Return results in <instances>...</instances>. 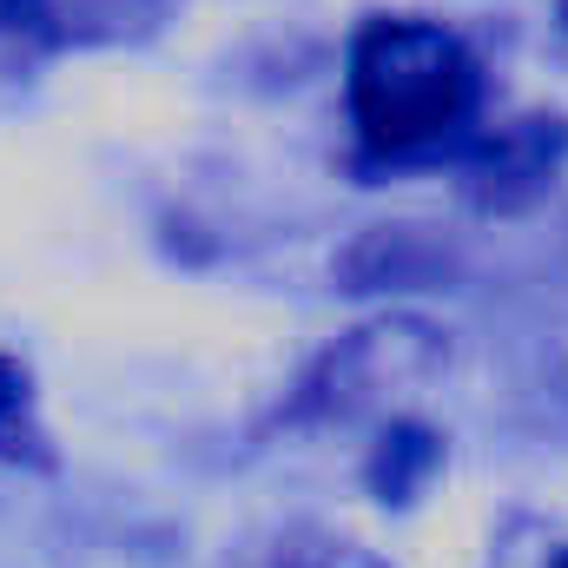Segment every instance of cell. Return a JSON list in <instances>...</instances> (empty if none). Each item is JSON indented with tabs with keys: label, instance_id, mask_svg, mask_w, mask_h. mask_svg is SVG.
<instances>
[{
	"label": "cell",
	"instance_id": "4",
	"mask_svg": "<svg viewBox=\"0 0 568 568\" xmlns=\"http://www.w3.org/2000/svg\"><path fill=\"white\" fill-rule=\"evenodd\" d=\"M0 463L53 469V443H47L40 410H33V384L13 357H0Z\"/></svg>",
	"mask_w": 568,
	"mask_h": 568
},
{
	"label": "cell",
	"instance_id": "6",
	"mask_svg": "<svg viewBox=\"0 0 568 568\" xmlns=\"http://www.w3.org/2000/svg\"><path fill=\"white\" fill-rule=\"evenodd\" d=\"M60 0H0V33H53Z\"/></svg>",
	"mask_w": 568,
	"mask_h": 568
},
{
	"label": "cell",
	"instance_id": "1",
	"mask_svg": "<svg viewBox=\"0 0 568 568\" xmlns=\"http://www.w3.org/2000/svg\"><path fill=\"white\" fill-rule=\"evenodd\" d=\"M476 113V60L436 20H371L351 47V120L384 159L436 152Z\"/></svg>",
	"mask_w": 568,
	"mask_h": 568
},
{
	"label": "cell",
	"instance_id": "7",
	"mask_svg": "<svg viewBox=\"0 0 568 568\" xmlns=\"http://www.w3.org/2000/svg\"><path fill=\"white\" fill-rule=\"evenodd\" d=\"M549 568H568V549H562V556H556V562H549Z\"/></svg>",
	"mask_w": 568,
	"mask_h": 568
},
{
	"label": "cell",
	"instance_id": "5",
	"mask_svg": "<svg viewBox=\"0 0 568 568\" xmlns=\"http://www.w3.org/2000/svg\"><path fill=\"white\" fill-rule=\"evenodd\" d=\"M436 436L417 424H390L384 429V443L371 449V489L384 496V503H410L417 496V483H424L429 469H436Z\"/></svg>",
	"mask_w": 568,
	"mask_h": 568
},
{
	"label": "cell",
	"instance_id": "3",
	"mask_svg": "<svg viewBox=\"0 0 568 568\" xmlns=\"http://www.w3.org/2000/svg\"><path fill=\"white\" fill-rule=\"evenodd\" d=\"M232 568H384L364 542L331 536V529H278L265 542H252Z\"/></svg>",
	"mask_w": 568,
	"mask_h": 568
},
{
	"label": "cell",
	"instance_id": "2",
	"mask_svg": "<svg viewBox=\"0 0 568 568\" xmlns=\"http://www.w3.org/2000/svg\"><path fill=\"white\" fill-rule=\"evenodd\" d=\"M562 152H568V126L549 120V113H529V120L496 126L489 140L476 145V159H469V192H476V205L509 212V205L536 199V192L556 179Z\"/></svg>",
	"mask_w": 568,
	"mask_h": 568
}]
</instances>
